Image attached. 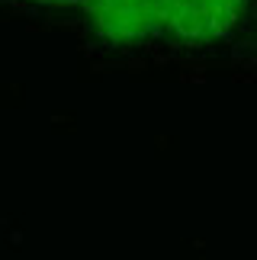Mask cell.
Here are the masks:
<instances>
[{"label":"cell","instance_id":"cell-1","mask_svg":"<svg viewBox=\"0 0 257 260\" xmlns=\"http://www.w3.org/2000/svg\"><path fill=\"white\" fill-rule=\"evenodd\" d=\"M244 0H164V26L190 42H212L232 32Z\"/></svg>","mask_w":257,"mask_h":260},{"label":"cell","instance_id":"cell-2","mask_svg":"<svg viewBox=\"0 0 257 260\" xmlns=\"http://www.w3.org/2000/svg\"><path fill=\"white\" fill-rule=\"evenodd\" d=\"M87 13L110 42H135L164 26V0H87Z\"/></svg>","mask_w":257,"mask_h":260},{"label":"cell","instance_id":"cell-3","mask_svg":"<svg viewBox=\"0 0 257 260\" xmlns=\"http://www.w3.org/2000/svg\"><path fill=\"white\" fill-rule=\"evenodd\" d=\"M39 4H71V0H39Z\"/></svg>","mask_w":257,"mask_h":260}]
</instances>
